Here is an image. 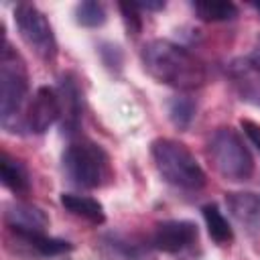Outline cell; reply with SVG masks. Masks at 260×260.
I'll return each mask as SVG.
<instances>
[{
	"label": "cell",
	"mask_w": 260,
	"mask_h": 260,
	"mask_svg": "<svg viewBox=\"0 0 260 260\" xmlns=\"http://www.w3.org/2000/svg\"><path fill=\"white\" fill-rule=\"evenodd\" d=\"M140 59L148 75L177 89H195L207 79L203 61L185 47L167 39L148 41L142 47Z\"/></svg>",
	"instance_id": "6da1fadb"
},
{
	"label": "cell",
	"mask_w": 260,
	"mask_h": 260,
	"mask_svg": "<svg viewBox=\"0 0 260 260\" xmlns=\"http://www.w3.org/2000/svg\"><path fill=\"white\" fill-rule=\"evenodd\" d=\"M150 154L167 183L187 191H197L205 185L201 165L183 142L173 138H156L150 144Z\"/></svg>",
	"instance_id": "7a4b0ae2"
},
{
	"label": "cell",
	"mask_w": 260,
	"mask_h": 260,
	"mask_svg": "<svg viewBox=\"0 0 260 260\" xmlns=\"http://www.w3.org/2000/svg\"><path fill=\"white\" fill-rule=\"evenodd\" d=\"M28 95V71L26 63L8 41L0 53V118L2 126H10Z\"/></svg>",
	"instance_id": "3957f363"
},
{
	"label": "cell",
	"mask_w": 260,
	"mask_h": 260,
	"mask_svg": "<svg viewBox=\"0 0 260 260\" xmlns=\"http://www.w3.org/2000/svg\"><path fill=\"white\" fill-rule=\"evenodd\" d=\"M209 156L215 171L230 181H246L254 171V158L240 134L232 128H217L209 140Z\"/></svg>",
	"instance_id": "277c9868"
},
{
	"label": "cell",
	"mask_w": 260,
	"mask_h": 260,
	"mask_svg": "<svg viewBox=\"0 0 260 260\" xmlns=\"http://www.w3.org/2000/svg\"><path fill=\"white\" fill-rule=\"evenodd\" d=\"M63 169L75 185L93 189L102 185L108 173V154L95 142H71L63 152Z\"/></svg>",
	"instance_id": "5b68a950"
},
{
	"label": "cell",
	"mask_w": 260,
	"mask_h": 260,
	"mask_svg": "<svg viewBox=\"0 0 260 260\" xmlns=\"http://www.w3.org/2000/svg\"><path fill=\"white\" fill-rule=\"evenodd\" d=\"M14 20L22 41L43 61H53L57 55V39L49 18L35 4L20 2L14 8Z\"/></svg>",
	"instance_id": "8992f818"
},
{
	"label": "cell",
	"mask_w": 260,
	"mask_h": 260,
	"mask_svg": "<svg viewBox=\"0 0 260 260\" xmlns=\"http://www.w3.org/2000/svg\"><path fill=\"white\" fill-rule=\"evenodd\" d=\"M59 118H61V104L57 89L49 85H41L30 98L28 108L24 112V128L32 134H43Z\"/></svg>",
	"instance_id": "52a82bcc"
},
{
	"label": "cell",
	"mask_w": 260,
	"mask_h": 260,
	"mask_svg": "<svg viewBox=\"0 0 260 260\" xmlns=\"http://www.w3.org/2000/svg\"><path fill=\"white\" fill-rule=\"evenodd\" d=\"M228 77L232 79L238 95L252 104L260 106V61L254 57H238L228 65Z\"/></svg>",
	"instance_id": "ba28073f"
},
{
	"label": "cell",
	"mask_w": 260,
	"mask_h": 260,
	"mask_svg": "<svg viewBox=\"0 0 260 260\" xmlns=\"http://www.w3.org/2000/svg\"><path fill=\"white\" fill-rule=\"evenodd\" d=\"M197 240V225L187 219L160 221L152 234V246L167 254H177Z\"/></svg>",
	"instance_id": "9c48e42d"
},
{
	"label": "cell",
	"mask_w": 260,
	"mask_h": 260,
	"mask_svg": "<svg viewBox=\"0 0 260 260\" xmlns=\"http://www.w3.org/2000/svg\"><path fill=\"white\" fill-rule=\"evenodd\" d=\"M98 248L104 260H154L150 248L144 242L120 232L104 234Z\"/></svg>",
	"instance_id": "30bf717a"
},
{
	"label": "cell",
	"mask_w": 260,
	"mask_h": 260,
	"mask_svg": "<svg viewBox=\"0 0 260 260\" xmlns=\"http://www.w3.org/2000/svg\"><path fill=\"white\" fill-rule=\"evenodd\" d=\"M4 221L14 238L30 236V234H45V228L49 225V217L45 211L30 203H10L4 211Z\"/></svg>",
	"instance_id": "8fae6325"
},
{
	"label": "cell",
	"mask_w": 260,
	"mask_h": 260,
	"mask_svg": "<svg viewBox=\"0 0 260 260\" xmlns=\"http://www.w3.org/2000/svg\"><path fill=\"white\" fill-rule=\"evenodd\" d=\"M59 104H61V130L63 134L71 136L79 128L81 120V93L71 75H63L57 85Z\"/></svg>",
	"instance_id": "7c38bea8"
},
{
	"label": "cell",
	"mask_w": 260,
	"mask_h": 260,
	"mask_svg": "<svg viewBox=\"0 0 260 260\" xmlns=\"http://www.w3.org/2000/svg\"><path fill=\"white\" fill-rule=\"evenodd\" d=\"M225 203L240 225L250 232L260 230V195L252 191H234L225 195Z\"/></svg>",
	"instance_id": "4fadbf2b"
},
{
	"label": "cell",
	"mask_w": 260,
	"mask_h": 260,
	"mask_svg": "<svg viewBox=\"0 0 260 260\" xmlns=\"http://www.w3.org/2000/svg\"><path fill=\"white\" fill-rule=\"evenodd\" d=\"M0 179H2V185L16 195L28 193V189H30V179H28L26 167L20 160L12 158L8 152H2V156H0Z\"/></svg>",
	"instance_id": "5bb4252c"
},
{
	"label": "cell",
	"mask_w": 260,
	"mask_h": 260,
	"mask_svg": "<svg viewBox=\"0 0 260 260\" xmlns=\"http://www.w3.org/2000/svg\"><path fill=\"white\" fill-rule=\"evenodd\" d=\"M61 205L71 211L73 215L81 217V219H87L89 223H104L106 221V213H104V207L100 201L91 199V197H85V195H75V193H63L61 195Z\"/></svg>",
	"instance_id": "9a60e30c"
},
{
	"label": "cell",
	"mask_w": 260,
	"mask_h": 260,
	"mask_svg": "<svg viewBox=\"0 0 260 260\" xmlns=\"http://www.w3.org/2000/svg\"><path fill=\"white\" fill-rule=\"evenodd\" d=\"M18 244L26 246L30 252L39 256H61L71 250V244L59 238H49L45 234H30V236H20L16 238Z\"/></svg>",
	"instance_id": "2e32d148"
},
{
	"label": "cell",
	"mask_w": 260,
	"mask_h": 260,
	"mask_svg": "<svg viewBox=\"0 0 260 260\" xmlns=\"http://www.w3.org/2000/svg\"><path fill=\"white\" fill-rule=\"evenodd\" d=\"M203 219L207 223V232L209 236L217 242V244H230L234 240V232L230 228V221L225 219V215L221 213V209L215 203H207L203 205Z\"/></svg>",
	"instance_id": "e0dca14e"
},
{
	"label": "cell",
	"mask_w": 260,
	"mask_h": 260,
	"mask_svg": "<svg viewBox=\"0 0 260 260\" xmlns=\"http://www.w3.org/2000/svg\"><path fill=\"white\" fill-rule=\"evenodd\" d=\"M191 8L195 14L203 20L217 22V20H230L238 16V6L228 0H201V2H191Z\"/></svg>",
	"instance_id": "ac0fdd59"
},
{
	"label": "cell",
	"mask_w": 260,
	"mask_h": 260,
	"mask_svg": "<svg viewBox=\"0 0 260 260\" xmlns=\"http://www.w3.org/2000/svg\"><path fill=\"white\" fill-rule=\"evenodd\" d=\"M195 110H197V104L191 95H175L169 102V116H171L173 124L181 130H185L191 124Z\"/></svg>",
	"instance_id": "d6986e66"
},
{
	"label": "cell",
	"mask_w": 260,
	"mask_h": 260,
	"mask_svg": "<svg viewBox=\"0 0 260 260\" xmlns=\"http://www.w3.org/2000/svg\"><path fill=\"white\" fill-rule=\"evenodd\" d=\"M75 20L81 26H100L106 22V10L95 0H85L75 6Z\"/></svg>",
	"instance_id": "ffe728a7"
},
{
	"label": "cell",
	"mask_w": 260,
	"mask_h": 260,
	"mask_svg": "<svg viewBox=\"0 0 260 260\" xmlns=\"http://www.w3.org/2000/svg\"><path fill=\"white\" fill-rule=\"evenodd\" d=\"M118 8H120V12H122V16H124L126 28H128L132 35L140 32L142 20H140V14H138L136 4H134V2H120V4H118Z\"/></svg>",
	"instance_id": "44dd1931"
},
{
	"label": "cell",
	"mask_w": 260,
	"mask_h": 260,
	"mask_svg": "<svg viewBox=\"0 0 260 260\" xmlns=\"http://www.w3.org/2000/svg\"><path fill=\"white\" fill-rule=\"evenodd\" d=\"M240 126H242V130H244V134L250 138V142H252V144L258 148V152H260V124H256V122H252V120H242Z\"/></svg>",
	"instance_id": "7402d4cb"
},
{
	"label": "cell",
	"mask_w": 260,
	"mask_h": 260,
	"mask_svg": "<svg viewBox=\"0 0 260 260\" xmlns=\"http://www.w3.org/2000/svg\"><path fill=\"white\" fill-rule=\"evenodd\" d=\"M134 4H136L138 10H160V8H165V2L162 0H156V2L146 0V2H134Z\"/></svg>",
	"instance_id": "603a6c76"
},
{
	"label": "cell",
	"mask_w": 260,
	"mask_h": 260,
	"mask_svg": "<svg viewBox=\"0 0 260 260\" xmlns=\"http://www.w3.org/2000/svg\"><path fill=\"white\" fill-rule=\"evenodd\" d=\"M252 8H256V10L260 12V2H254V4H252Z\"/></svg>",
	"instance_id": "cb8c5ba5"
},
{
	"label": "cell",
	"mask_w": 260,
	"mask_h": 260,
	"mask_svg": "<svg viewBox=\"0 0 260 260\" xmlns=\"http://www.w3.org/2000/svg\"><path fill=\"white\" fill-rule=\"evenodd\" d=\"M258 43H260V37H258Z\"/></svg>",
	"instance_id": "d4e9b609"
}]
</instances>
